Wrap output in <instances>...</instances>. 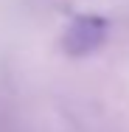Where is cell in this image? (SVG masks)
Listing matches in <instances>:
<instances>
[{
  "label": "cell",
  "instance_id": "6da1fadb",
  "mask_svg": "<svg viewBox=\"0 0 129 132\" xmlns=\"http://www.w3.org/2000/svg\"><path fill=\"white\" fill-rule=\"evenodd\" d=\"M107 37V20L96 17V14H84L70 23V28L65 31V51L81 56V53L96 51Z\"/></svg>",
  "mask_w": 129,
  "mask_h": 132
}]
</instances>
